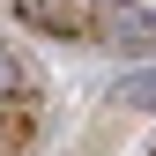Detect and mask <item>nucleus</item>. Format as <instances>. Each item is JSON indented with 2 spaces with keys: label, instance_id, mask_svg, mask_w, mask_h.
<instances>
[{
  "label": "nucleus",
  "instance_id": "obj_1",
  "mask_svg": "<svg viewBox=\"0 0 156 156\" xmlns=\"http://www.w3.org/2000/svg\"><path fill=\"white\" fill-rule=\"evenodd\" d=\"M15 8H23L30 23H45V30H82V23H89L82 0H15Z\"/></svg>",
  "mask_w": 156,
  "mask_h": 156
},
{
  "label": "nucleus",
  "instance_id": "obj_2",
  "mask_svg": "<svg viewBox=\"0 0 156 156\" xmlns=\"http://www.w3.org/2000/svg\"><path fill=\"white\" fill-rule=\"evenodd\" d=\"M126 104H156V74H134V82H126Z\"/></svg>",
  "mask_w": 156,
  "mask_h": 156
}]
</instances>
